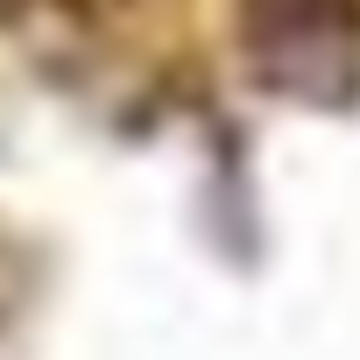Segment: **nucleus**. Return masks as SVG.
Instances as JSON below:
<instances>
[{"instance_id": "obj_2", "label": "nucleus", "mask_w": 360, "mask_h": 360, "mask_svg": "<svg viewBox=\"0 0 360 360\" xmlns=\"http://www.w3.org/2000/svg\"><path fill=\"white\" fill-rule=\"evenodd\" d=\"M240 57L290 106L360 92V0H240Z\"/></svg>"}, {"instance_id": "obj_3", "label": "nucleus", "mask_w": 360, "mask_h": 360, "mask_svg": "<svg viewBox=\"0 0 360 360\" xmlns=\"http://www.w3.org/2000/svg\"><path fill=\"white\" fill-rule=\"evenodd\" d=\"M22 290H29V262H22V240L0 226V332L15 325V311H22Z\"/></svg>"}, {"instance_id": "obj_1", "label": "nucleus", "mask_w": 360, "mask_h": 360, "mask_svg": "<svg viewBox=\"0 0 360 360\" xmlns=\"http://www.w3.org/2000/svg\"><path fill=\"white\" fill-rule=\"evenodd\" d=\"M0 43L71 99L155 113L191 71V0H0Z\"/></svg>"}]
</instances>
